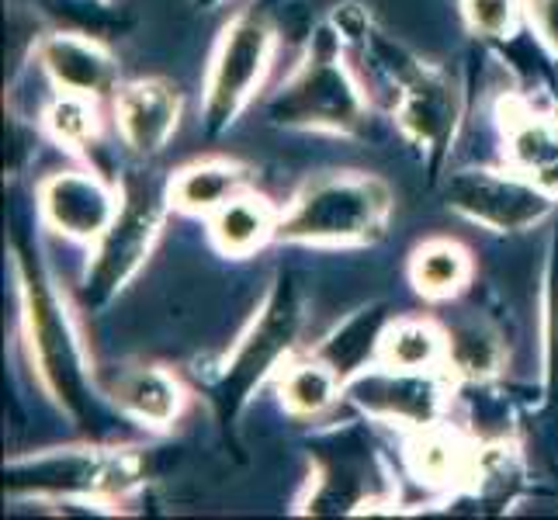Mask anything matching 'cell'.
<instances>
[{
    "label": "cell",
    "instance_id": "277c9868",
    "mask_svg": "<svg viewBox=\"0 0 558 520\" xmlns=\"http://www.w3.org/2000/svg\"><path fill=\"white\" fill-rule=\"evenodd\" d=\"M22 305H25V337L38 378L46 392L60 402L73 420L90 413V368L76 323L66 302L43 275V267L22 257Z\"/></svg>",
    "mask_w": 558,
    "mask_h": 520
},
{
    "label": "cell",
    "instance_id": "d6986e66",
    "mask_svg": "<svg viewBox=\"0 0 558 520\" xmlns=\"http://www.w3.org/2000/svg\"><path fill=\"white\" fill-rule=\"evenodd\" d=\"M472 458H475V445H469V440L461 437V431L448 427L445 420L434 423V427L413 431L410 451H407L413 475L420 483L437 486V489L469 483Z\"/></svg>",
    "mask_w": 558,
    "mask_h": 520
},
{
    "label": "cell",
    "instance_id": "3957f363",
    "mask_svg": "<svg viewBox=\"0 0 558 520\" xmlns=\"http://www.w3.org/2000/svg\"><path fill=\"white\" fill-rule=\"evenodd\" d=\"M361 49L368 52L372 66L392 87V114L402 136L437 167L451 153V143L458 136L461 90L445 70L413 60L378 32L364 38Z\"/></svg>",
    "mask_w": 558,
    "mask_h": 520
},
{
    "label": "cell",
    "instance_id": "6da1fadb",
    "mask_svg": "<svg viewBox=\"0 0 558 520\" xmlns=\"http://www.w3.org/2000/svg\"><path fill=\"white\" fill-rule=\"evenodd\" d=\"M392 188L357 170L305 181L278 219V240L305 246H354L381 237L392 216Z\"/></svg>",
    "mask_w": 558,
    "mask_h": 520
},
{
    "label": "cell",
    "instance_id": "5bb4252c",
    "mask_svg": "<svg viewBox=\"0 0 558 520\" xmlns=\"http://www.w3.org/2000/svg\"><path fill=\"white\" fill-rule=\"evenodd\" d=\"M372 455L340 440L337 448H326L316 461L313 493L305 496V513H361L364 507L375 510L385 499L375 493Z\"/></svg>",
    "mask_w": 558,
    "mask_h": 520
},
{
    "label": "cell",
    "instance_id": "ac0fdd59",
    "mask_svg": "<svg viewBox=\"0 0 558 520\" xmlns=\"http://www.w3.org/2000/svg\"><path fill=\"white\" fill-rule=\"evenodd\" d=\"M250 188V170L236 160L208 157L181 167L170 178V205L187 216H211L219 211L229 198H236L240 191Z\"/></svg>",
    "mask_w": 558,
    "mask_h": 520
},
{
    "label": "cell",
    "instance_id": "83f0119b",
    "mask_svg": "<svg viewBox=\"0 0 558 520\" xmlns=\"http://www.w3.org/2000/svg\"><path fill=\"white\" fill-rule=\"evenodd\" d=\"M527 22L542 46L558 60V0H527Z\"/></svg>",
    "mask_w": 558,
    "mask_h": 520
},
{
    "label": "cell",
    "instance_id": "2e32d148",
    "mask_svg": "<svg viewBox=\"0 0 558 520\" xmlns=\"http://www.w3.org/2000/svg\"><path fill=\"white\" fill-rule=\"evenodd\" d=\"M111 399L119 402V410L132 420H140L143 427L163 431L170 427L184 410V385L174 372L160 368V364H140L114 378Z\"/></svg>",
    "mask_w": 558,
    "mask_h": 520
},
{
    "label": "cell",
    "instance_id": "8fae6325",
    "mask_svg": "<svg viewBox=\"0 0 558 520\" xmlns=\"http://www.w3.org/2000/svg\"><path fill=\"white\" fill-rule=\"evenodd\" d=\"M38 216L66 240L98 243L101 233L119 216L122 188L108 184L94 170H56L38 184Z\"/></svg>",
    "mask_w": 558,
    "mask_h": 520
},
{
    "label": "cell",
    "instance_id": "cb8c5ba5",
    "mask_svg": "<svg viewBox=\"0 0 558 520\" xmlns=\"http://www.w3.org/2000/svg\"><path fill=\"white\" fill-rule=\"evenodd\" d=\"M504 368V343L483 323H458L448 330V375L486 385Z\"/></svg>",
    "mask_w": 558,
    "mask_h": 520
},
{
    "label": "cell",
    "instance_id": "ffe728a7",
    "mask_svg": "<svg viewBox=\"0 0 558 520\" xmlns=\"http://www.w3.org/2000/svg\"><path fill=\"white\" fill-rule=\"evenodd\" d=\"M375 361L399 372L448 368V330H440L434 319L399 316L392 323H385Z\"/></svg>",
    "mask_w": 558,
    "mask_h": 520
},
{
    "label": "cell",
    "instance_id": "9a60e30c",
    "mask_svg": "<svg viewBox=\"0 0 558 520\" xmlns=\"http://www.w3.org/2000/svg\"><path fill=\"white\" fill-rule=\"evenodd\" d=\"M507 164L534 184L558 195V114H542L531 105H504Z\"/></svg>",
    "mask_w": 558,
    "mask_h": 520
},
{
    "label": "cell",
    "instance_id": "e0dca14e",
    "mask_svg": "<svg viewBox=\"0 0 558 520\" xmlns=\"http://www.w3.org/2000/svg\"><path fill=\"white\" fill-rule=\"evenodd\" d=\"M278 219L281 211L254 191H240L229 198L219 211L208 216V237L226 257H250L267 240H278Z\"/></svg>",
    "mask_w": 558,
    "mask_h": 520
},
{
    "label": "cell",
    "instance_id": "7c38bea8",
    "mask_svg": "<svg viewBox=\"0 0 558 520\" xmlns=\"http://www.w3.org/2000/svg\"><path fill=\"white\" fill-rule=\"evenodd\" d=\"M38 66L60 94L101 101L119 90V60L90 32H52L38 43Z\"/></svg>",
    "mask_w": 558,
    "mask_h": 520
},
{
    "label": "cell",
    "instance_id": "8992f818",
    "mask_svg": "<svg viewBox=\"0 0 558 520\" xmlns=\"http://www.w3.org/2000/svg\"><path fill=\"white\" fill-rule=\"evenodd\" d=\"M122 205L119 216L94 243V254L87 264V299L94 305L108 302L125 281L143 267L153 243L160 237V226L170 205V181H157L146 170H129L122 178Z\"/></svg>",
    "mask_w": 558,
    "mask_h": 520
},
{
    "label": "cell",
    "instance_id": "52a82bcc",
    "mask_svg": "<svg viewBox=\"0 0 558 520\" xmlns=\"http://www.w3.org/2000/svg\"><path fill=\"white\" fill-rule=\"evenodd\" d=\"M299 330H302L299 288L288 278H278L271 292H267L260 313L246 326V334L236 340L233 354L222 364L219 389H216L222 420L236 416L246 407V399L254 396L257 385L292 354Z\"/></svg>",
    "mask_w": 558,
    "mask_h": 520
},
{
    "label": "cell",
    "instance_id": "44dd1931",
    "mask_svg": "<svg viewBox=\"0 0 558 520\" xmlns=\"http://www.w3.org/2000/svg\"><path fill=\"white\" fill-rule=\"evenodd\" d=\"M472 271H475V264H472L469 246H461L458 240H448V237L420 243L410 257V281L416 292L430 302H448L461 295L472 281Z\"/></svg>",
    "mask_w": 558,
    "mask_h": 520
},
{
    "label": "cell",
    "instance_id": "4fadbf2b",
    "mask_svg": "<svg viewBox=\"0 0 558 520\" xmlns=\"http://www.w3.org/2000/svg\"><path fill=\"white\" fill-rule=\"evenodd\" d=\"M114 129L136 157H157L181 125V94L167 81L146 76L114 90Z\"/></svg>",
    "mask_w": 558,
    "mask_h": 520
},
{
    "label": "cell",
    "instance_id": "f1b7e54d",
    "mask_svg": "<svg viewBox=\"0 0 558 520\" xmlns=\"http://www.w3.org/2000/svg\"><path fill=\"white\" fill-rule=\"evenodd\" d=\"M205 4H208V0H205Z\"/></svg>",
    "mask_w": 558,
    "mask_h": 520
},
{
    "label": "cell",
    "instance_id": "9c48e42d",
    "mask_svg": "<svg viewBox=\"0 0 558 520\" xmlns=\"http://www.w3.org/2000/svg\"><path fill=\"white\" fill-rule=\"evenodd\" d=\"M448 205L469 222L493 229V233H524L545 222L555 208L548 188L534 184L521 170H458L448 178Z\"/></svg>",
    "mask_w": 558,
    "mask_h": 520
},
{
    "label": "cell",
    "instance_id": "484cf974",
    "mask_svg": "<svg viewBox=\"0 0 558 520\" xmlns=\"http://www.w3.org/2000/svg\"><path fill=\"white\" fill-rule=\"evenodd\" d=\"M46 129L52 132L56 143H63L70 149H81V146L94 143L98 140V129H101L98 101L76 98V94H60L46 111Z\"/></svg>",
    "mask_w": 558,
    "mask_h": 520
},
{
    "label": "cell",
    "instance_id": "5b68a950",
    "mask_svg": "<svg viewBox=\"0 0 558 520\" xmlns=\"http://www.w3.org/2000/svg\"><path fill=\"white\" fill-rule=\"evenodd\" d=\"M146 461L140 448H49L14 458L8 493L35 499H122L143 483Z\"/></svg>",
    "mask_w": 558,
    "mask_h": 520
},
{
    "label": "cell",
    "instance_id": "7402d4cb",
    "mask_svg": "<svg viewBox=\"0 0 558 520\" xmlns=\"http://www.w3.org/2000/svg\"><path fill=\"white\" fill-rule=\"evenodd\" d=\"M343 392V378L319 354L288 361L281 368L278 396L292 416H323Z\"/></svg>",
    "mask_w": 558,
    "mask_h": 520
},
{
    "label": "cell",
    "instance_id": "4316f807",
    "mask_svg": "<svg viewBox=\"0 0 558 520\" xmlns=\"http://www.w3.org/2000/svg\"><path fill=\"white\" fill-rule=\"evenodd\" d=\"M527 14V0H461L465 25L483 38H510Z\"/></svg>",
    "mask_w": 558,
    "mask_h": 520
},
{
    "label": "cell",
    "instance_id": "30bf717a",
    "mask_svg": "<svg viewBox=\"0 0 558 520\" xmlns=\"http://www.w3.org/2000/svg\"><path fill=\"white\" fill-rule=\"evenodd\" d=\"M361 413H368L378 423H399V427L423 431L445 420V410L451 402V378L448 368L437 372H399L389 364H372L361 368L354 378L343 385Z\"/></svg>",
    "mask_w": 558,
    "mask_h": 520
},
{
    "label": "cell",
    "instance_id": "d4e9b609",
    "mask_svg": "<svg viewBox=\"0 0 558 520\" xmlns=\"http://www.w3.org/2000/svg\"><path fill=\"white\" fill-rule=\"evenodd\" d=\"M545 330H542V375H545V413L558 431V237L548 246L545 271Z\"/></svg>",
    "mask_w": 558,
    "mask_h": 520
},
{
    "label": "cell",
    "instance_id": "7a4b0ae2",
    "mask_svg": "<svg viewBox=\"0 0 558 520\" xmlns=\"http://www.w3.org/2000/svg\"><path fill=\"white\" fill-rule=\"evenodd\" d=\"M264 114L281 129L340 132V136H351L368 122V98L343 63V43L333 25L316 28L302 63L267 98Z\"/></svg>",
    "mask_w": 558,
    "mask_h": 520
},
{
    "label": "cell",
    "instance_id": "603a6c76",
    "mask_svg": "<svg viewBox=\"0 0 558 520\" xmlns=\"http://www.w3.org/2000/svg\"><path fill=\"white\" fill-rule=\"evenodd\" d=\"M381 330H385V316H378V310H361L354 319H348L340 330L326 337L316 347V354L348 385V378H354L361 368H368V358L372 361L378 358Z\"/></svg>",
    "mask_w": 558,
    "mask_h": 520
},
{
    "label": "cell",
    "instance_id": "ba28073f",
    "mask_svg": "<svg viewBox=\"0 0 558 520\" xmlns=\"http://www.w3.org/2000/svg\"><path fill=\"white\" fill-rule=\"evenodd\" d=\"M275 60V28L260 14H240L226 25L205 73V132L219 136L254 101Z\"/></svg>",
    "mask_w": 558,
    "mask_h": 520
}]
</instances>
